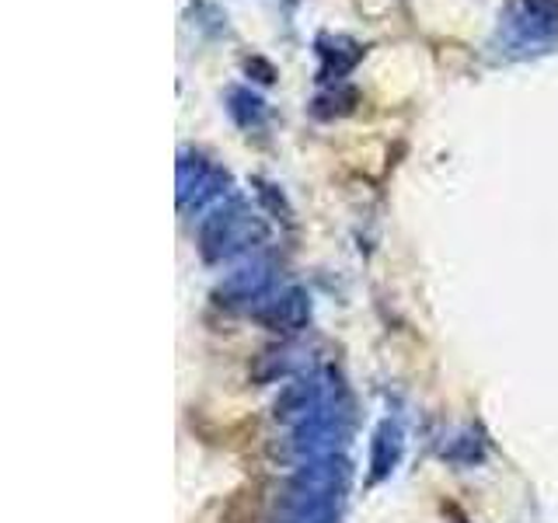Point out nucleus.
<instances>
[{
	"label": "nucleus",
	"mask_w": 558,
	"mask_h": 523,
	"mask_svg": "<svg viewBox=\"0 0 558 523\" xmlns=\"http://www.w3.org/2000/svg\"><path fill=\"white\" fill-rule=\"evenodd\" d=\"M345 482L349 467L336 453L304 461L279 492L272 523H336L345 499Z\"/></svg>",
	"instance_id": "1"
},
{
	"label": "nucleus",
	"mask_w": 558,
	"mask_h": 523,
	"mask_svg": "<svg viewBox=\"0 0 558 523\" xmlns=\"http://www.w3.org/2000/svg\"><path fill=\"white\" fill-rule=\"evenodd\" d=\"M558 52V0H510L488 35L496 63H534Z\"/></svg>",
	"instance_id": "2"
},
{
	"label": "nucleus",
	"mask_w": 558,
	"mask_h": 523,
	"mask_svg": "<svg viewBox=\"0 0 558 523\" xmlns=\"http://www.w3.org/2000/svg\"><path fill=\"white\" fill-rule=\"evenodd\" d=\"M269 223L258 209L241 199H227L199 220V255L209 266L255 258V252L269 244Z\"/></svg>",
	"instance_id": "3"
},
{
	"label": "nucleus",
	"mask_w": 558,
	"mask_h": 523,
	"mask_svg": "<svg viewBox=\"0 0 558 523\" xmlns=\"http://www.w3.org/2000/svg\"><path fill=\"white\" fill-rule=\"evenodd\" d=\"M231 188H234L231 171H227L217 157H209L206 150H196V147L179 150V209L182 214L206 217L209 209L227 203Z\"/></svg>",
	"instance_id": "4"
},
{
	"label": "nucleus",
	"mask_w": 558,
	"mask_h": 523,
	"mask_svg": "<svg viewBox=\"0 0 558 523\" xmlns=\"http://www.w3.org/2000/svg\"><path fill=\"white\" fill-rule=\"evenodd\" d=\"M272 290V262L269 258H248L241 269L227 272V279L217 287V304L220 307H248L255 311L262 301H266Z\"/></svg>",
	"instance_id": "5"
},
{
	"label": "nucleus",
	"mask_w": 558,
	"mask_h": 523,
	"mask_svg": "<svg viewBox=\"0 0 558 523\" xmlns=\"http://www.w3.org/2000/svg\"><path fill=\"white\" fill-rule=\"evenodd\" d=\"M252 314L272 331H296V328H304L311 318V301L301 287H287L279 293H269Z\"/></svg>",
	"instance_id": "6"
},
{
	"label": "nucleus",
	"mask_w": 558,
	"mask_h": 523,
	"mask_svg": "<svg viewBox=\"0 0 558 523\" xmlns=\"http://www.w3.org/2000/svg\"><path fill=\"white\" fill-rule=\"evenodd\" d=\"M314 52H318V87L342 84L356 70V63L363 60L360 42L345 39V35H318Z\"/></svg>",
	"instance_id": "7"
},
{
	"label": "nucleus",
	"mask_w": 558,
	"mask_h": 523,
	"mask_svg": "<svg viewBox=\"0 0 558 523\" xmlns=\"http://www.w3.org/2000/svg\"><path fill=\"white\" fill-rule=\"evenodd\" d=\"M223 112L241 133H258L269 126V101L248 84H231L223 92Z\"/></svg>",
	"instance_id": "8"
},
{
	"label": "nucleus",
	"mask_w": 558,
	"mask_h": 523,
	"mask_svg": "<svg viewBox=\"0 0 558 523\" xmlns=\"http://www.w3.org/2000/svg\"><path fill=\"white\" fill-rule=\"evenodd\" d=\"M401 458V426L384 418L374 433V447H371V467H374V478L391 475L395 464Z\"/></svg>",
	"instance_id": "9"
}]
</instances>
